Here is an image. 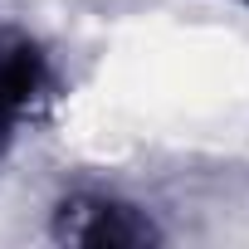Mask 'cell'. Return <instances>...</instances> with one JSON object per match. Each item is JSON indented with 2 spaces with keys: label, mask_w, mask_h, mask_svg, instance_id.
<instances>
[{
  "label": "cell",
  "mask_w": 249,
  "mask_h": 249,
  "mask_svg": "<svg viewBox=\"0 0 249 249\" xmlns=\"http://www.w3.org/2000/svg\"><path fill=\"white\" fill-rule=\"evenodd\" d=\"M54 88H59V78H54V64L39 39H30L25 30L0 35V107H10L25 122L54 98Z\"/></svg>",
  "instance_id": "2"
},
{
  "label": "cell",
  "mask_w": 249,
  "mask_h": 249,
  "mask_svg": "<svg viewBox=\"0 0 249 249\" xmlns=\"http://www.w3.org/2000/svg\"><path fill=\"white\" fill-rule=\"evenodd\" d=\"M54 239L83 249H147L161 244V225L122 196L107 191H73L54 205Z\"/></svg>",
  "instance_id": "1"
},
{
  "label": "cell",
  "mask_w": 249,
  "mask_h": 249,
  "mask_svg": "<svg viewBox=\"0 0 249 249\" xmlns=\"http://www.w3.org/2000/svg\"><path fill=\"white\" fill-rule=\"evenodd\" d=\"M239 5H249V0H239Z\"/></svg>",
  "instance_id": "4"
},
{
  "label": "cell",
  "mask_w": 249,
  "mask_h": 249,
  "mask_svg": "<svg viewBox=\"0 0 249 249\" xmlns=\"http://www.w3.org/2000/svg\"><path fill=\"white\" fill-rule=\"evenodd\" d=\"M15 127H20V117H15L10 107H0V157L10 152V142H15Z\"/></svg>",
  "instance_id": "3"
}]
</instances>
